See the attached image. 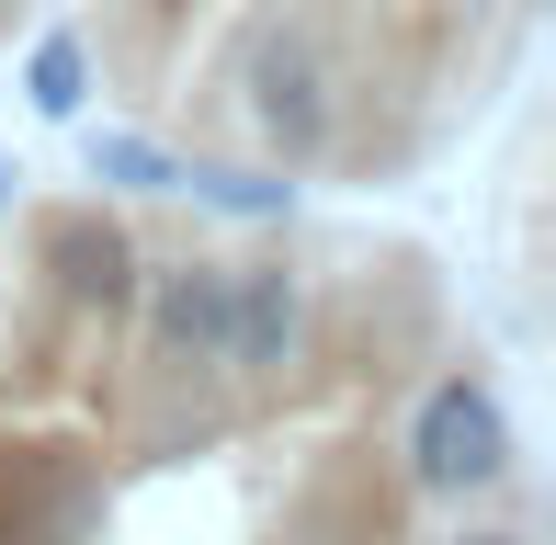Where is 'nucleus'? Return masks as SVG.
<instances>
[{
  "instance_id": "nucleus-1",
  "label": "nucleus",
  "mask_w": 556,
  "mask_h": 545,
  "mask_svg": "<svg viewBox=\"0 0 556 545\" xmlns=\"http://www.w3.org/2000/svg\"><path fill=\"white\" fill-rule=\"evenodd\" d=\"M545 0H80V46L182 182H409L511 91Z\"/></svg>"
},
{
  "instance_id": "nucleus-2",
  "label": "nucleus",
  "mask_w": 556,
  "mask_h": 545,
  "mask_svg": "<svg viewBox=\"0 0 556 545\" xmlns=\"http://www.w3.org/2000/svg\"><path fill=\"white\" fill-rule=\"evenodd\" d=\"M500 478H511V420H500L489 376H432L409 420V489L466 500V489H500Z\"/></svg>"
},
{
  "instance_id": "nucleus-3",
  "label": "nucleus",
  "mask_w": 556,
  "mask_h": 545,
  "mask_svg": "<svg viewBox=\"0 0 556 545\" xmlns=\"http://www.w3.org/2000/svg\"><path fill=\"white\" fill-rule=\"evenodd\" d=\"M443 545H534V534H511V523H477V534H443Z\"/></svg>"
},
{
  "instance_id": "nucleus-4",
  "label": "nucleus",
  "mask_w": 556,
  "mask_h": 545,
  "mask_svg": "<svg viewBox=\"0 0 556 545\" xmlns=\"http://www.w3.org/2000/svg\"><path fill=\"white\" fill-rule=\"evenodd\" d=\"M0 23H23V0H0Z\"/></svg>"
}]
</instances>
